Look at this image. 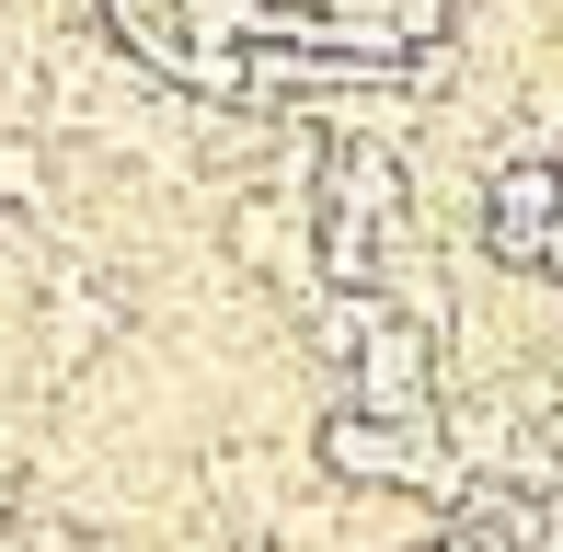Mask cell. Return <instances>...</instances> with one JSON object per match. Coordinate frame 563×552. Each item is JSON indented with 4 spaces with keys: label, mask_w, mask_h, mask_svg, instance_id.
<instances>
[{
    "label": "cell",
    "mask_w": 563,
    "mask_h": 552,
    "mask_svg": "<svg viewBox=\"0 0 563 552\" xmlns=\"http://www.w3.org/2000/svg\"><path fill=\"white\" fill-rule=\"evenodd\" d=\"M426 380H438L426 311H379V334L356 345V404H368V415H426Z\"/></svg>",
    "instance_id": "cell-1"
},
{
    "label": "cell",
    "mask_w": 563,
    "mask_h": 552,
    "mask_svg": "<svg viewBox=\"0 0 563 552\" xmlns=\"http://www.w3.org/2000/svg\"><path fill=\"white\" fill-rule=\"evenodd\" d=\"M35 334H46V357H58V368H81L92 345H115V299H104V288H46Z\"/></svg>",
    "instance_id": "cell-2"
},
{
    "label": "cell",
    "mask_w": 563,
    "mask_h": 552,
    "mask_svg": "<svg viewBox=\"0 0 563 552\" xmlns=\"http://www.w3.org/2000/svg\"><path fill=\"white\" fill-rule=\"evenodd\" d=\"M35 185H46V150L35 139H0V208H35Z\"/></svg>",
    "instance_id": "cell-3"
},
{
    "label": "cell",
    "mask_w": 563,
    "mask_h": 552,
    "mask_svg": "<svg viewBox=\"0 0 563 552\" xmlns=\"http://www.w3.org/2000/svg\"><path fill=\"white\" fill-rule=\"evenodd\" d=\"M529 276H541V288H563V219L541 231V265H529Z\"/></svg>",
    "instance_id": "cell-4"
},
{
    "label": "cell",
    "mask_w": 563,
    "mask_h": 552,
    "mask_svg": "<svg viewBox=\"0 0 563 552\" xmlns=\"http://www.w3.org/2000/svg\"><path fill=\"white\" fill-rule=\"evenodd\" d=\"M12 507H23V495H12V472H0V541H12Z\"/></svg>",
    "instance_id": "cell-5"
},
{
    "label": "cell",
    "mask_w": 563,
    "mask_h": 552,
    "mask_svg": "<svg viewBox=\"0 0 563 552\" xmlns=\"http://www.w3.org/2000/svg\"><path fill=\"white\" fill-rule=\"evenodd\" d=\"M311 12H368V0H311Z\"/></svg>",
    "instance_id": "cell-6"
},
{
    "label": "cell",
    "mask_w": 563,
    "mask_h": 552,
    "mask_svg": "<svg viewBox=\"0 0 563 552\" xmlns=\"http://www.w3.org/2000/svg\"><path fill=\"white\" fill-rule=\"evenodd\" d=\"M552 438H563V426H552Z\"/></svg>",
    "instance_id": "cell-7"
}]
</instances>
